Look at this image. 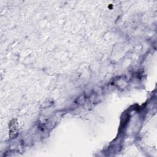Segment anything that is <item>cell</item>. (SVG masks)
<instances>
[{
  "mask_svg": "<svg viewBox=\"0 0 157 157\" xmlns=\"http://www.w3.org/2000/svg\"><path fill=\"white\" fill-rule=\"evenodd\" d=\"M18 132V126L17 123L15 120H13L10 125V136L11 137H15Z\"/></svg>",
  "mask_w": 157,
  "mask_h": 157,
  "instance_id": "6da1fadb",
  "label": "cell"
}]
</instances>
